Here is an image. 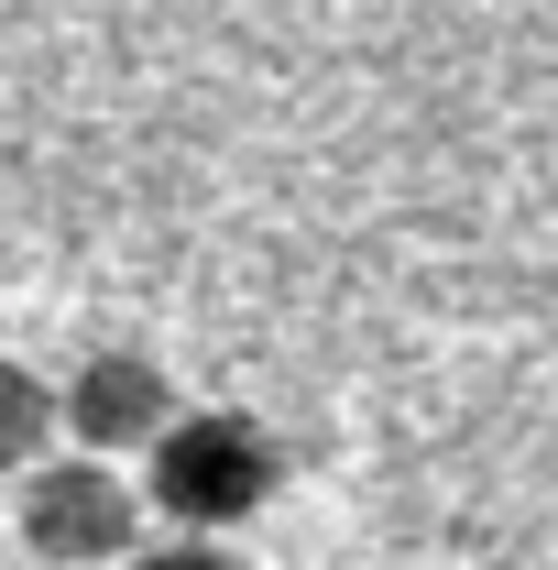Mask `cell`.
I'll list each match as a JSON object with an SVG mask.
<instances>
[{
    "instance_id": "obj_1",
    "label": "cell",
    "mask_w": 558,
    "mask_h": 570,
    "mask_svg": "<svg viewBox=\"0 0 558 570\" xmlns=\"http://www.w3.org/2000/svg\"><path fill=\"white\" fill-rule=\"evenodd\" d=\"M285 483V439L252 406H176V428L142 450V515H165L176 538H230L241 515H263Z\"/></svg>"
},
{
    "instance_id": "obj_2",
    "label": "cell",
    "mask_w": 558,
    "mask_h": 570,
    "mask_svg": "<svg viewBox=\"0 0 558 570\" xmlns=\"http://www.w3.org/2000/svg\"><path fill=\"white\" fill-rule=\"evenodd\" d=\"M0 538H11L33 570H110V560L142 549V494H132V472H110V461L44 450L33 472H11Z\"/></svg>"
},
{
    "instance_id": "obj_3",
    "label": "cell",
    "mask_w": 558,
    "mask_h": 570,
    "mask_svg": "<svg viewBox=\"0 0 558 570\" xmlns=\"http://www.w3.org/2000/svg\"><path fill=\"white\" fill-rule=\"evenodd\" d=\"M176 406H187L176 373H165L153 352H132V341H110V352H88L67 384H56V450L121 472V461H142V450L176 428Z\"/></svg>"
},
{
    "instance_id": "obj_4",
    "label": "cell",
    "mask_w": 558,
    "mask_h": 570,
    "mask_svg": "<svg viewBox=\"0 0 558 570\" xmlns=\"http://www.w3.org/2000/svg\"><path fill=\"white\" fill-rule=\"evenodd\" d=\"M44 450H56V384L0 352V472H33Z\"/></svg>"
},
{
    "instance_id": "obj_5",
    "label": "cell",
    "mask_w": 558,
    "mask_h": 570,
    "mask_svg": "<svg viewBox=\"0 0 558 570\" xmlns=\"http://www.w3.org/2000/svg\"><path fill=\"white\" fill-rule=\"evenodd\" d=\"M121 570H241V549L230 538H142Z\"/></svg>"
},
{
    "instance_id": "obj_6",
    "label": "cell",
    "mask_w": 558,
    "mask_h": 570,
    "mask_svg": "<svg viewBox=\"0 0 558 570\" xmlns=\"http://www.w3.org/2000/svg\"><path fill=\"white\" fill-rule=\"evenodd\" d=\"M0 570H11V538H0Z\"/></svg>"
}]
</instances>
